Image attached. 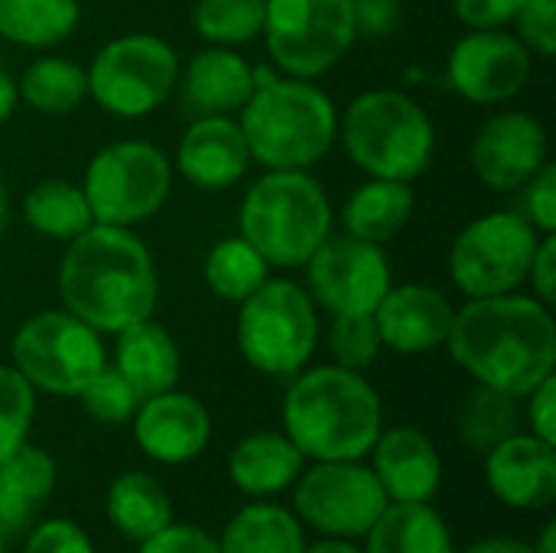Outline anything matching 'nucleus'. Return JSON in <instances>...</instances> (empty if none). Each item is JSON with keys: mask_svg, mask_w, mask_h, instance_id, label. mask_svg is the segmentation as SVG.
I'll use <instances>...</instances> for the list:
<instances>
[{"mask_svg": "<svg viewBox=\"0 0 556 553\" xmlns=\"http://www.w3.org/2000/svg\"><path fill=\"white\" fill-rule=\"evenodd\" d=\"M446 345L476 385L525 398L554 375V313L531 293L469 300L456 310Z\"/></svg>", "mask_w": 556, "mask_h": 553, "instance_id": "nucleus-1", "label": "nucleus"}, {"mask_svg": "<svg viewBox=\"0 0 556 553\" xmlns=\"http://www.w3.org/2000/svg\"><path fill=\"white\" fill-rule=\"evenodd\" d=\"M62 310L88 323L101 336L150 319L160 297L156 264L134 228L88 225L65 244L59 264Z\"/></svg>", "mask_w": 556, "mask_h": 553, "instance_id": "nucleus-2", "label": "nucleus"}, {"mask_svg": "<svg viewBox=\"0 0 556 553\" xmlns=\"http://www.w3.org/2000/svg\"><path fill=\"white\" fill-rule=\"evenodd\" d=\"M280 414L287 440L316 463L365 460L384 424L378 391L342 365L296 372Z\"/></svg>", "mask_w": 556, "mask_h": 553, "instance_id": "nucleus-3", "label": "nucleus"}, {"mask_svg": "<svg viewBox=\"0 0 556 553\" xmlns=\"http://www.w3.org/2000/svg\"><path fill=\"white\" fill-rule=\"evenodd\" d=\"M251 160L264 169H309L339 137L336 101L309 78L277 75L238 111Z\"/></svg>", "mask_w": 556, "mask_h": 553, "instance_id": "nucleus-4", "label": "nucleus"}, {"mask_svg": "<svg viewBox=\"0 0 556 553\" xmlns=\"http://www.w3.org/2000/svg\"><path fill=\"white\" fill-rule=\"evenodd\" d=\"M241 238L270 267H303L332 235V202L306 169H267L241 199Z\"/></svg>", "mask_w": 556, "mask_h": 553, "instance_id": "nucleus-5", "label": "nucleus"}, {"mask_svg": "<svg viewBox=\"0 0 556 553\" xmlns=\"http://www.w3.org/2000/svg\"><path fill=\"white\" fill-rule=\"evenodd\" d=\"M339 137L362 173L397 183L420 179L437 150L430 114L394 88L362 91L339 117Z\"/></svg>", "mask_w": 556, "mask_h": 553, "instance_id": "nucleus-6", "label": "nucleus"}, {"mask_svg": "<svg viewBox=\"0 0 556 553\" xmlns=\"http://www.w3.org/2000/svg\"><path fill=\"white\" fill-rule=\"evenodd\" d=\"M238 306V349L254 372L293 378L306 368L319 342V306L306 287L267 277Z\"/></svg>", "mask_w": 556, "mask_h": 553, "instance_id": "nucleus-7", "label": "nucleus"}, {"mask_svg": "<svg viewBox=\"0 0 556 553\" xmlns=\"http://www.w3.org/2000/svg\"><path fill=\"white\" fill-rule=\"evenodd\" d=\"M85 78L88 98L104 114L140 121L173 95L179 81V55L156 33H124L94 52Z\"/></svg>", "mask_w": 556, "mask_h": 553, "instance_id": "nucleus-8", "label": "nucleus"}, {"mask_svg": "<svg viewBox=\"0 0 556 553\" xmlns=\"http://www.w3.org/2000/svg\"><path fill=\"white\" fill-rule=\"evenodd\" d=\"M81 192L98 225L134 228L166 205L173 192V163L147 140H117L91 156Z\"/></svg>", "mask_w": 556, "mask_h": 553, "instance_id": "nucleus-9", "label": "nucleus"}, {"mask_svg": "<svg viewBox=\"0 0 556 553\" xmlns=\"http://www.w3.org/2000/svg\"><path fill=\"white\" fill-rule=\"evenodd\" d=\"M10 359L33 391L78 398L81 388L108 365V349L101 332L68 310H42L16 329Z\"/></svg>", "mask_w": 556, "mask_h": 553, "instance_id": "nucleus-10", "label": "nucleus"}, {"mask_svg": "<svg viewBox=\"0 0 556 553\" xmlns=\"http://www.w3.org/2000/svg\"><path fill=\"white\" fill-rule=\"evenodd\" d=\"M541 231L521 212L472 218L450 248V277L469 300L518 293L528 284Z\"/></svg>", "mask_w": 556, "mask_h": 553, "instance_id": "nucleus-11", "label": "nucleus"}, {"mask_svg": "<svg viewBox=\"0 0 556 553\" xmlns=\"http://www.w3.org/2000/svg\"><path fill=\"white\" fill-rule=\"evenodd\" d=\"M274 65L290 78H319L355 46L349 0H267L261 29Z\"/></svg>", "mask_w": 556, "mask_h": 553, "instance_id": "nucleus-12", "label": "nucleus"}, {"mask_svg": "<svg viewBox=\"0 0 556 553\" xmlns=\"http://www.w3.org/2000/svg\"><path fill=\"white\" fill-rule=\"evenodd\" d=\"M303 267L313 303L332 316L375 313L394 284L384 244L362 241L349 231L329 235Z\"/></svg>", "mask_w": 556, "mask_h": 553, "instance_id": "nucleus-13", "label": "nucleus"}, {"mask_svg": "<svg viewBox=\"0 0 556 553\" xmlns=\"http://www.w3.org/2000/svg\"><path fill=\"white\" fill-rule=\"evenodd\" d=\"M388 505L375 469L358 460L316 463L296 486L300 518L332 538H365Z\"/></svg>", "mask_w": 556, "mask_h": 553, "instance_id": "nucleus-14", "label": "nucleus"}, {"mask_svg": "<svg viewBox=\"0 0 556 553\" xmlns=\"http://www.w3.org/2000/svg\"><path fill=\"white\" fill-rule=\"evenodd\" d=\"M531 72V52L505 29H469L446 59L450 88L472 104H505L518 98Z\"/></svg>", "mask_w": 556, "mask_h": 553, "instance_id": "nucleus-15", "label": "nucleus"}, {"mask_svg": "<svg viewBox=\"0 0 556 553\" xmlns=\"http://www.w3.org/2000/svg\"><path fill=\"white\" fill-rule=\"evenodd\" d=\"M547 163V130L528 111L489 117L472 140V169L492 192H518Z\"/></svg>", "mask_w": 556, "mask_h": 553, "instance_id": "nucleus-16", "label": "nucleus"}, {"mask_svg": "<svg viewBox=\"0 0 556 553\" xmlns=\"http://www.w3.org/2000/svg\"><path fill=\"white\" fill-rule=\"evenodd\" d=\"M251 150L231 114H199L176 143V169L202 192H225L251 169Z\"/></svg>", "mask_w": 556, "mask_h": 553, "instance_id": "nucleus-17", "label": "nucleus"}, {"mask_svg": "<svg viewBox=\"0 0 556 553\" xmlns=\"http://www.w3.org/2000/svg\"><path fill=\"white\" fill-rule=\"evenodd\" d=\"M212 420L199 398L182 394L176 388L143 398L134 414V440L137 447L163 463V466H186L208 447Z\"/></svg>", "mask_w": 556, "mask_h": 553, "instance_id": "nucleus-18", "label": "nucleus"}, {"mask_svg": "<svg viewBox=\"0 0 556 553\" xmlns=\"http://www.w3.org/2000/svg\"><path fill=\"white\" fill-rule=\"evenodd\" d=\"M456 306L430 284H391L375 310L384 349L397 355H420L446 345Z\"/></svg>", "mask_w": 556, "mask_h": 553, "instance_id": "nucleus-19", "label": "nucleus"}, {"mask_svg": "<svg viewBox=\"0 0 556 553\" xmlns=\"http://www.w3.org/2000/svg\"><path fill=\"white\" fill-rule=\"evenodd\" d=\"M485 479L498 502L538 512L556 502V447L534 433H511L489 450Z\"/></svg>", "mask_w": 556, "mask_h": 553, "instance_id": "nucleus-20", "label": "nucleus"}, {"mask_svg": "<svg viewBox=\"0 0 556 553\" xmlns=\"http://www.w3.org/2000/svg\"><path fill=\"white\" fill-rule=\"evenodd\" d=\"M375 453V476L388 502H430L443 482V463L433 440L417 427L381 430Z\"/></svg>", "mask_w": 556, "mask_h": 553, "instance_id": "nucleus-21", "label": "nucleus"}, {"mask_svg": "<svg viewBox=\"0 0 556 553\" xmlns=\"http://www.w3.org/2000/svg\"><path fill=\"white\" fill-rule=\"evenodd\" d=\"M176 85L182 88V101L189 111H195V117L238 114L254 95V65L228 46H208L192 55Z\"/></svg>", "mask_w": 556, "mask_h": 553, "instance_id": "nucleus-22", "label": "nucleus"}, {"mask_svg": "<svg viewBox=\"0 0 556 553\" xmlns=\"http://www.w3.org/2000/svg\"><path fill=\"white\" fill-rule=\"evenodd\" d=\"M114 368L124 375V381L143 398L163 394L169 388H176L179 381V345L176 339L150 319H140L127 329L117 332L114 342Z\"/></svg>", "mask_w": 556, "mask_h": 553, "instance_id": "nucleus-23", "label": "nucleus"}, {"mask_svg": "<svg viewBox=\"0 0 556 553\" xmlns=\"http://www.w3.org/2000/svg\"><path fill=\"white\" fill-rule=\"evenodd\" d=\"M303 453L287 440V433H251L238 440L228 456V476L244 495H277L296 482L303 473Z\"/></svg>", "mask_w": 556, "mask_h": 553, "instance_id": "nucleus-24", "label": "nucleus"}, {"mask_svg": "<svg viewBox=\"0 0 556 553\" xmlns=\"http://www.w3.org/2000/svg\"><path fill=\"white\" fill-rule=\"evenodd\" d=\"M414 205H417V196L410 183L368 176V183H362L345 199L339 218L349 235L371 241V244H388L407 228V222L414 218Z\"/></svg>", "mask_w": 556, "mask_h": 553, "instance_id": "nucleus-25", "label": "nucleus"}, {"mask_svg": "<svg viewBox=\"0 0 556 553\" xmlns=\"http://www.w3.org/2000/svg\"><path fill=\"white\" fill-rule=\"evenodd\" d=\"M108 521L134 544H143L173 525V499L150 473H124L111 482L104 499Z\"/></svg>", "mask_w": 556, "mask_h": 553, "instance_id": "nucleus-26", "label": "nucleus"}, {"mask_svg": "<svg viewBox=\"0 0 556 553\" xmlns=\"http://www.w3.org/2000/svg\"><path fill=\"white\" fill-rule=\"evenodd\" d=\"M55 489V460L23 443L0 463V535H13L29 521V508Z\"/></svg>", "mask_w": 556, "mask_h": 553, "instance_id": "nucleus-27", "label": "nucleus"}, {"mask_svg": "<svg viewBox=\"0 0 556 553\" xmlns=\"http://www.w3.org/2000/svg\"><path fill=\"white\" fill-rule=\"evenodd\" d=\"M365 538V553H456L446 521L427 502L388 505Z\"/></svg>", "mask_w": 556, "mask_h": 553, "instance_id": "nucleus-28", "label": "nucleus"}, {"mask_svg": "<svg viewBox=\"0 0 556 553\" xmlns=\"http://www.w3.org/2000/svg\"><path fill=\"white\" fill-rule=\"evenodd\" d=\"M78 20V0H0V36L23 49H52L65 42Z\"/></svg>", "mask_w": 556, "mask_h": 553, "instance_id": "nucleus-29", "label": "nucleus"}, {"mask_svg": "<svg viewBox=\"0 0 556 553\" xmlns=\"http://www.w3.org/2000/svg\"><path fill=\"white\" fill-rule=\"evenodd\" d=\"M23 222L36 235L62 244L78 238L88 225H94L81 186L68 179H39L36 186H29L23 196Z\"/></svg>", "mask_w": 556, "mask_h": 553, "instance_id": "nucleus-30", "label": "nucleus"}, {"mask_svg": "<svg viewBox=\"0 0 556 553\" xmlns=\"http://www.w3.org/2000/svg\"><path fill=\"white\" fill-rule=\"evenodd\" d=\"M222 553H306L300 521L280 505H248L241 508L222 541Z\"/></svg>", "mask_w": 556, "mask_h": 553, "instance_id": "nucleus-31", "label": "nucleus"}, {"mask_svg": "<svg viewBox=\"0 0 556 553\" xmlns=\"http://www.w3.org/2000/svg\"><path fill=\"white\" fill-rule=\"evenodd\" d=\"M20 101H26L39 114H68L88 98L85 68L62 55H42L23 68L16 78Z\"/></svg>", "mask_w": 556, "mask_h": 553, "instance_id": "nucleus-32", "label": "nucleus"}, {"mask_svg": "<svg viewBox=\"0 0 556 553\" xmlns=\"http://www.w3.org/2000/svg\"><path fill=\"white\" fill-rule=\"evenodd\" d=\"M202 277L205 287L225 300V303H244L267 277H270V264L261 257V251L244 241L241 235L218 241L202 264Z\"/></svg>", "mask_w": 556, "mask_h": 553, "instance_id": "nucleus-33", "label": "nucleus"}, {"mask_svg": "<svg viewBox=\"0 0 556 553\" xmlns=\"http://www.w3.org/2000/svg\"><path fill=\"white\" fill-rule=\"evenodd\" d=\"M518 401L521 398L505 394L498 388L476 385L456 414V427H459L463 443L469 450L489 453L492 447H498L502 440L518 433L521 430V404Z\"/></svg>", "mask_w": 556, "mask_h": 553, "instance_id": "nucleus-34", "label": "nucleus"}, {"mask_svg": "<svg viewBox=\"0 0 556 553\" xmlns=\"http://www.w3.org/2000/svg\"><path fill=\"white\" fill-rule=\"evenodd\" d=\"M267 0H195L192 26L208 46H244L264 29Z\"/></svg>", "mask_w": 556, "mask_h": 553, "instance_id": "nucleus-35", "label": "nucleus"}, {"mask_svg": "<svg viewBox=\"0 0 556 553\" xmlns=\"http://www.w3.org/2000/svg\"><path fill=\"white\" fill-rule=\"evenodd\" d=\"M33 414L36 391L16 368L0 365V463L26 443Z\"/></svg>", "mask_w": 556, "mask_h": 553, "instance_id": "nucleus-36", "label": "nucleus"}, {"mask_svg": "<svg viewBox=\"0 0 556 553\" xmlns=\"http://www.w3.org/2000/svg\"><path fill=\"white\" fill-rule=\"evenodd\" d=\"M384 342L375 323V313H355V316H332L329 326V352L336 365L362 372L381 355Z\"/></svg>", "mask_w": 556, "mask_h": 553, "instance_id": "nucleus-37", "label": "nucleus"}, {"mask_svg": "<svg viewBox=\"0 0 556 553\" xmlns=\"http://www.w3.org/2000/svg\"><path fill=\"white\" fill-rule=\"evenodd\" d=\"M85 414L98 424H127L140 407V394L124 381L114 365H104L78 394Z\"/></svg>", "mask_w": 556, "mask_h": 553, "instance_id": "nucleus-38", "label": "nucleus"}, {"mask_svg": "<svg viewBox=\"0 0 556 553\" xmlns=\"http://www.w3.org/2000/svg\"><path fill=\"white\" fill-rule=\"evenodd\" d=\"M515 36L531 55L551 59L556 52V0H525L515 13Z\"/></svg>", "mask_w": 556, "mask_h": 553, "instance_id": "nucleus-39", "label": "nucleus"}, {"mask_svg": "<svg viewBox=\"0 0 556 553\" xmlns=\"http://www.w3.org/2000/svg\"><path fill=\"white\" fill-rule=\"evenodd\" d=\"M525 218L541 231L556 235V169L554 163H544L525 186Z\"/></svg>", "mask_w": 556, "mask_h": 553, "instance_id": "nucleus-40", "label": "nucleus"}, {"mask_svg": "<svg viewBox=\"0 0 556 553\" xmlns=\"http://www.w3.org/2000/svg\"><path fill=\"white\" fill-rule=\"evenodd\" d=\"M23 553H94V544L78 525L65 518H52V521H42L29 535Z\"/></svg>", "mask_w": 556, "mask_h": 553, "instance_id": "nucleus-41", "label": "nucleus"}, {"mask_svg": "<svg viewBox=\"0 0 556 553\" xmlns=\"http://www.w3.org/2000/svg\"><path fill=\"white\" fill-rule=\"evenodd\" d=\"M140 553H222L218 541L195 525H166L140 544Z\"/></svg>", "mask_w": 556, "mask_h": 553, "instance_id": "nucleus-42", "label": "nucleus"}, {"mask_svg": "<svg viewBox=\"0 0 556 553\" xmlns=\"http://www.w3.org/2000/svg\"><path fill=\"white\" fill-rule=\"evenodd\" d=\"M525 0H453V13L469 29H502Z\"/></svg>", "mask_w": 556, "mask_h": 553, "instance_id": "nucleus-43", "label": "nucleus"}, {"mask_svg": "<svg viewBox=\"0 0 556 553\" xmlns=\"http://www.w3.org/2000/svg\"><path fill=\"white\" fill-rule=\"evenodd\" d=\"M358 36H388L401 20V0H349Z\"/></svg>", "mask_w": 556, "mask_h": 553, "instance_id": "nucleus-44", "label": "nucleus"}, {"mask_svg": "<svg viewBox=\"0 0 556 553\" xmlns=\"http://www.w3.org/2000/svg\"><path fill=\"white\" fill-rule=\"evenodd\" d=\"M528 398V420H531V433L554 443L556 447V375L544 378Z\"/></svg>", "mask_w": 556, "mask_h": 553, "instance_id": "nucleus-45", "label": "nucleus"}, {"mask_svg": "<svg viewBox=\"0 0 556 553\" xmlns=\"http://www.w3.org/2000/svg\"><path fill=\"white\" fill-rule=\"evenodd\" d=\"M528 284H531V297H538L541 303H554L556 300V238L554 235H544L538 251H534V261H531V274H528Z\"/></svg>", "mask_w": 556, "mask_h": 553, "instance_id": "nucleus-46", "label": "nucleus"}, {"mask_svg": "<svg viewBox=\"0 0 556 553\" xmlns=\"http://www.w3.org/2000/svg\"><path fill=\"white\" fill-rule=\"evenodd\" d=\"M20 104V91H16V78H10V72L0 68V124H7L13 117Z\"/></svg>", "mask_w": 556, "mask_h": 553, "instance_id": "nucleus-47", "label": "nucleus"}, {"mask_svg": "<svg viewBox=\"0 0 556 553\" xmlns=\"http://www.w3.org/2000/svg\"><path fill=\"white\" fill-rule=\"evenodd\" d=\"M466 553H534V548L525 544V541H515V538H489V541L469 548Z\"/></svg>", "mask_w": 556, "mask_h": 553, "instance_id": "nucleus-48", "label": "nucleus"}, {"mask_svg": "<svg viewBox=\"0 0 556 553\" xmlns=\"http://www.w3.org/2000/svg\"><path fill=\"white\" fill-rule=\"evenodd\" d=\"M306 553H365L358 551L355 544H349V541H319V544H313Z\"/></svg>", "mask_w": 556, "mask_h": 553, "instance_id": "nucleus-49", "label": "nucleus"}, {"mask_svg": "<svg viewBox=\"0 0 556 553\" xmlns=\"http://www.w3.org/2000/svg\"><path fill=\"white\" fill-rule=\"evenodd\" d=\"M534 553H556V521H547V525H544L541 541H538Z\"/></svg>", "mask_w": 556, "mask_h": 553, "instance_id": "nucleus-50", "label": "nucleus"}, {"mask_svg": "<svg viewBox=\"0 0 556 553\" xmlns=\"http://www.w3.org/2000/svg\"><path fill=\"white\" fill-rule=\"evenodd\" d=\"M7 222H10V189H7V179L0 173V238H3Z\"/></svg>", "mask_w": 556, "mask_h": 553, "instance_id": "nucleus-51", "label": "nucleus"}, {"mask_svg": "<svg viewBox=\"0 0 556 553\" xmlns=\"http://www.w3.org/2000/svg\"><path fill=\"white\" fill-rule=\"evenodd\" d=\"M0 553H3V535H0Z\"/></svg>", "mask_w": 556, "mask_h": 553, "instance_id": "nucleus-52", "label": "nucleus"}]
</instances>
